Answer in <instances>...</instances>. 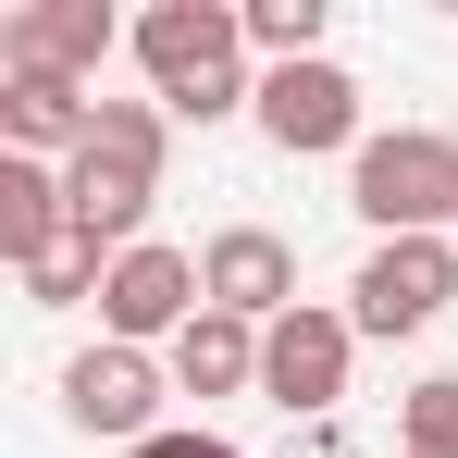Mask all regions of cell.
<instances>
[{
    "label": "cell",
    "instance_id": "cell-1",
    "mask_svg": "<svg viewBox=\"0 0 458 458\" xmlns=\"http://www.w3.org/2000/svg\"><path fill=\"white\" fill-rule=\"evenodd\" d=\"M124 50L149 63V99L174 124H224L235 99H260V87H248V25H235L224 0H149V13L124 25Z\"/></svg>",
    "mask_w": 458,
    "mask_h": 458
},
{
    "label": "cell",
    "instance_id": "cell-11",
    "mask_svg": "<svg viewBox=\"0 0 458 458\" xmlns=\"http://www.w3.org/2000/svg\"><path fill=\"white\" fill-rule=\"evenodd\" d=\"M87 137H99V99H87V87H50V75L0 87V149L13 161H75Z\"/></svg>",
    "mask_w": 458,
    "mask_h": 458
},
{
    "label": "cell",
    "instance_id": "cell-16",
    "mask_svg": "<svg viewBox=\"0 0 458 458\" xmlns=\"http://www.w3.org/2000/svg\"><path fill=\"white\" fill-rule=\"evenodd\" d=\"M396 446H458V372L409 384V421H396Z\"/></svg>",
    "mask_w": 458,
    "mask_h": 458
},
{
    "label": "cell",
    "instance_id": "cell-17",
    "mask_svg": "<svg viewBox=\"0 0 458 458\" xmlns=\"http://www.w3.org/2000/svg\"><path fill=\"white\" fill-rule=\"evenodd\" d=\"M124 458H248V446H224V434H149V446H124Z\"/></svg>",
    "mask_w": 458,
    "mask_h": 458
},
{
    "label": "cell",
    "instance_id": "cell-2",
    "mask_svg": "<svg viewBox=\"0 0 458 458\" xmlns=\"http://www.w3.org/2000/svg\"><path fill=\"white\" fill-rule=\"evenodd\" d=\"M161 124H174L161 99H99V137L63 161L75 235H87V248H112V260H124V248H149L137 224H149V199H161Z\"/></svg>",
    "mask_w": 458,
    "mask_h": 458
},
{
    "label": "cell",
    "instance_id": "cell-4",
    "mask_svg": "<svg viewBox=\"0 0 458 458\" xmlns=\"http://www.w3.org/2000/svg\"><path fill=\"white\" fill-rule=\"evenodd\" d=\"M347 360H360V322H347V310H322V298H298L273 335H260V396H273V409H298V421H322V409L347 396Z\"/></svg>",
    "mask_w": 458,
    "mask_h": 458
},
{
    "label": "cell",
    "instance_id": "cell-15",
    "mask_svg": "<svg viewBox=\"0 0 458 458\" xmlns=\"http://www.w3.org/2000/svg\"><path fill=\"white\" fill-rule=\"evenodd\" d=\"M99 285H112V248H87V235H63V248L25 273V298H38V310H75V298H99Z\"/></svg>",
    "mask_w": 458,
    "mask_h": 458
},
{
    "label": "cell",
    "instance_id": "cell-6",
    "mask_svg": "<svg viewBox=\"0 0 458 458\" xmlns=\"http://www.w3.org/2000/svg\"><path fill=\"white\" fill-rule=\"evenodd\" d=\"M199 310H211V285H199L186 248H124L112 285H99V335H112V347H174Z\"/></svg>",
    "mask_w": 458,
    "mask_h": 458
},
{
    "label": "cell",
    "instance_id": "cell-3",
    "mask_svg": "<svg viewBox=\"0 0 458 458\" xmlns=\"http://www.w3.org/2000/svg\"><path fill=\"white\" fill-rule=\"evenodd\" d=\"M347 211L372 235H446L458 224V137L446 124H396L347 161Z\"/></svg>",
    "mask_w": 458,
    "mask_h": 458
},
{
    "label": "cell",
    "instance_id": "cell-10",
    "mask_svg": "<svg viewBox=\"0 0 458 458\" xmlns=\"http://www.w3.org/2000/svg\"><path fill=\"white\" fill-rule=\"evenodd\" d=\"M199 285H211V310H235V322L273 335V322L298 310V248H285L273 224H224L211 248H199Z\"/></svg>",
    "mask_w": 458,
    "mask_h": 458
},
{
    "label": "cell",
    "instance_id": "cell-7",
    "mask_svg": "<svg viewBox=\"0 0 458 458\" xmlns=\"http://www.w3.org/2000/svg\"><path fill=\"white\" fill-rule=\"evenodd\" d=\"M446 298H458V248L446 235H384L360 260V285H347V322L360 335H421Z\"/></svg>",
    "mask_w": 458,
    "mask_h": 458
},
{
    "label": "cell",
    "instance_id": "cell-13",
    "mask_svg": "<svg viewBox=\"0 0 458 458\" xmlns=\"http://www.w3.org/2000/svg\"><path fill=\"white\" fill-rule=\"evenodd\" d=\"M161 372L186 384V396H248V384H260V322H235V310H199V322L161 347Z\"/></svg>",
    "mask_w": 458,
    "mask_h": 458
},
{
    "label": "cell",
    "instance_id": "cell-9",
    "mask_svg": "<svg viewBox=\"0 0 458 458\" xmlns=\"http://www.w3.org/2000/svg\"><path fill=\"white\" fill-rule=\"evenodd\" d=\"M112 13L99 0H25L13 25H0V75H50V87H87L99 63H112Z\"/></svg>",
    "mask_w": 458,
    "mask_h": 458
},
{
    "label": "cell",
    "instance_id": "cell-14",
    "mask_svg": "<svg viewBox=\"0 0 458 458\" xmlns=\"http://www.w3.org/2000/svg\"><path fill=\"white\" fill-rule=\"evenodd\" d=\"M235 25H248V50H260L273 75H285V63H322V0H248Z\"/></svg>",
    "mask_w": 458,
    "mask_h": 458
},
{
    "label": "cell",
    "instance_id": "cell-18",
    "mask_svg": "<svg viewBox=\"0 0 458 458\" xmlns=\"http://www.w3.org/2000/svg\"><path fill=\"white\" fill-rule=\"evenodd\" d=\"M396 458H458V446H396Z\"/></svg>",
    "mask_w": 458,
    "mask_h": 458
},
{
    "label": "cell",
    "instance_id": "cell-8",
    "mask_svg": "<svg viewBox=\"0 0 458 458\" xmlns=\"http://www.w3.org/2000/svg\"><path fill=\"white\" fill-rule=\"evenodd\" d=\"M161 360L149 347H112V335H99V347H87V360H63V421H75V434H112V446H149L161 434Z\"/></svg>",
    "mask_w": 458,
    "mask_h": 458
},
{
    "label": "cell",
    "instance_id": "cell-5",
    "mask_svg": "<svg viewBox=\"0 0 458 458\" xmlns=\"http://www.w3.org/2000/svg\"><path fill=\"white\" fill-rule=\"evenodd\" d=\"M248 112H260V137H273L285 161H322V149L360 161V149H372V137H360V75H347V63H285V75H260Z\"/></svg>",
    "mask_w": 458,
    "mask_h": 458
},
{
    "label": "cell",
    "instance_id": "cell-12",
    "mask_svg": "<svg viewBox=\"0 0 458 458\" xmlns=\"http://www.w3.org/2000/svg\"><path fill=\"white\" fill-rule=\"evenodd\" d=\"M63 235H75L63 161H13V149H0V260H13V273H38V260H50Z\"/></svg>",
    "mask_w": 458,
    "mask_h": 458
}]
</instances>
